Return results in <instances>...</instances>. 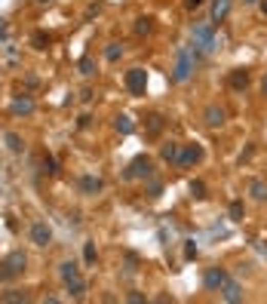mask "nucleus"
Listing matches in <instances>:
<instances>
[{
  "mask_svg": "<svg viewBox=\"0 0 267 304\" xmlns=\"http://www.w3.org/2000/svg\"><path fill=\"white\" fill-rule=\"evenodd\" d=\"M228 12H231V0H212V25L224 22Z\"/></svg>",
  "mask_w": 267,
  "mask_h": 304,
  "instance_id": "15",
  "label": "nucleus"
},
{
  "mask_svg": "<svg viewBox=\"0 0 267 304\" xmlns=\"http://www.w3.org/2000/svg\"><path fill=\"white\" fill-rule=\"evenodd\" d=\"M261 92L267 95V74H264V80H261Z\"/></svg>",
  "mask_w": 267,
  "mask_h": 304,
  "instance_id": "37",
  "label": "nucleus"
},
{
  "mask_svg": "<svg viewBox=\"0 0 267 304\" xmlns=\"http://www.w3.org/2000/svg\"><path fill=\"white\" fill-rule=\"evenodd\" d=\"M249 194H252L255 200H267V185H264V181H258V178H255V181L249 185Z\"/></svg>",
  "mask_w": 267,
  "mask_h": 304,
  "instance_id": "23",
  "label": "nucleus"
},
{
  "mask_svg": "<svg viewBox=\"0 0 267 304\" xmlns=\"http://www.w3.org/2000/svg\"><path fill=\"white\" fill-rule=\"evenodd\" d=\"M191 194H194L197 200H206V185H203L200 178H194V181H191Z\"/></svg>",
  "mask_w": 267,
  "mask_h": 304,
  "instance_id": "29",
  "label": "nucleus"
},
{
  "mask_svg": "<svg viewBox=\"0 0 267 304\" xmlns=\"http://www.w3.org/2000/svg\"><path fill=\"white\" fill-rule=\"evenodd\" d=\"M120 55H123V46H120V43H108V46H105V58H108V62H117Z\"/></svg>",
  "mask_w": 267,
  "mask_h": 304,
  "instance_id": "25",
  "label": "nucleus"
},
{
  "mask_svg": "<svg viewBox=\"0 0 267 304\" xmlns=\"http://www.w3.org/2000/svg\"><path fill=\"white\" fill-rule=\"evenodd\" d=\"M65 286H68V295H71V298H77V301H80V298H86V280H83L80 274H77L74 280H68Z\"/></svg>",
  "mask_w": 267,
  "mask_h": 304,
  "instance_id": "14",
  "label": "nucleus"
},
{
  "mask_svg": "<svg viewBox=\"0 0 267 304\" xmlns=\"http://www.w3.org/2000/svg\"><path fill=\"white\" fill-rule=\"evenodd\" d=\"M43 169H46V175H58V163L52 154H43Z\"/></svg>",
  "mask_w": 267,
  "mask_h": 304,
  "instance_id": "28",
  "label": "nucleus"
},
{
  "mask_svg": "<svg viewBox=\"0 0 267 304\" xmlns=\"http://www.w3.org/2000/svg\"><path fill=\"white\" fill-rule=\"evenodd\" d=\"M31 43H34V49H46L49 46V34L46 31H34L31 34Z\"/></svg>",
  "mask_w": 267,
  "mask_h": 304,
  "instance_id": "24",
  "label": "nucleus"
},
{
  "mask_svg": "<svg viewBox=\"0 0 267 304\" xmlns=\"http://www.w3.org/2000/svg\"><path fill=\"white\" fill-rule=\"evenodd\" d=\"M31 243L40 246V249H46V246L52 243V231L46 228V221H34V225H31Z\"/></svg>",
  "mask_w": 267,
  "mask_h": 304,
  "instance_id": "6",
  "label": "nucleus"
},
{
  "mask_svg": "<svg viewBox=\"0 0 267 304\" xmlns=\"http://www.w3.org/2000/svg\"><path fill=\"white\" fill-rule=\"evenodd\" d=\"M160 194H163V181L151 178V181H148V197H160Z\"/></svg>",
  "mask_w": 267,
  "mask_h": 304,
  "instance_id": "31",
  "label": "nucleus"
},
{
  "mask_svg": "<svg viewBox=\"0 0 267 304\" xmlns=\"http://www.w3.org/2000/svg\"><path fill=\"white\" fill-rule=\"evenodd\" d=\"M191 40H194V52H212L215 49V34H212V25H194L191 28Z\"/></svg>",
  "mask_w": 267,
  "mask_h": 304,
  "instance_id": "3",
  "label": "nucleus"
},
{
  "mask_svg": "<svg viewBox=\"0 0 267 304\" xmlns=\"http://www.w3.org/2000/svg\"><path fill=\"white\" fill-rule=\"evenodd\" d=\"M77 274H80V271H77V265H74V261H61V265H58V277H61V283L74 280Z\"/></svg>",
  "mask_w": 267,
  "mask_h": 304,
  "instance_id": "18",
  "label": "nucleus"
},
{
  "mask_svg": "<svg viewBox=\"0 0 267 304\" xmlns=\"http://www.w3.org/2000/svg\"><path fill=\"white\" fill-rule=\"evenodd\" d=\"M246 3H255V0H246Z\"/></svg>",
  "mask_w": 267,
  "mask_h": 304,
  "instance_id": "39",
  "label": "nucleus"
},
{
  "mask_svg": "<svg viewBox=\"0 0 267 304\" xmlns=\"http://www.w3.org/2000/svg\"><path fill=\"white\" fill-rule=\"evenodd\" d=\"M200 3H203V0H184V9H191V12H194V9H197Z\"/></svg>",
  "mask_w": 267,
  "mask_h": 304,
  "instance_id": "35",
  "label": "nucleus"
},
{
  "mask_svg": "<svg viewBox=\"0 0 267 304\" xmlns=\"http://www.w3.org/2000/svg\"><path fill=\"white\" fill-rule=\"evenodd\" d=\"M89 123H92V117H89V114H83V117H80V120H77V126H80V129H86V126H89Z\"/></svg>",
  "mask_w": 267,
  "mask_h": 304,
  "instance_id": "34",
  "label": "nucleus"
},
{
  "mask_svg": "<svg viewBox=\"0 0 267 304\" xmlns=\"http://www.w3.org/2000/svg\"><path fill=\"white\" fill-rule=\"evenodd\" d=\"M243 212H246V209H243V203H240V200H234V203L228 206V215H231V221H243Z\"/></svg>",
  "mask_w": 267,
  "mask_h": 304,
  "instance_id": "27",
  "label": "nucleus"
},
{
  "mask_svg": "<svg viewBox=\"0 0 267 304\" xmlns=\"http://www.w3.org/2000/svg\"><path fill=\"white\" fill-rule=\"evenodd\" d=\"M126 89L132 95H145V89H148V71L145 68H129L126 71Z\"/></svg>",
  "mask_w": 267,
  "mask_h": 304,
  "instance_id": "5",
  "label": "nucleus"
},
{
  "mask_svg": "<svg viewBox=\"0 0 267 304\" xmlns=\"http://www.w3.org/2000/svg\"><path fill=\"white\" fill-rule=\"evenodd\" d=\"M95 258H98L95 255V243H83V261L86 265H95Z\"/></svg>",
  "mask_w": 267,
  "mask_h": 304,
  "instance_id": "30",
  "label": "nucleus"
},
{
  "mask_svg": "<svg viewBox=\"0 0 267 304\" xmlns=\"http://www.w3.org/2000/svg\"><path fill=\"white\" fill-rule=\"evenodd\" d=\"M261 12L267 15V0H261Z\"/></svg>",
  "mask_w": 267,
  "mask_h": 304,
  "instance_id": "38",
  "label": "nucleus"
},
{
  "mask_svg": "<svg viewBox=\"0 0 267 304\" xmlns=\"http://www.w3.org/2000/svg\"><path fill=\"white\" fill-rule=\"evenodd\" d=\"M6 37V25H3V18H0V40Z\"/></svg>",
  "mask_w": 267,
  "mask_h": 304,
  "instance_id": "36",
  "label": "nucleus"
},
{
  "mask_svg": "<svg viewBox=\"0 0 267 304\" xmlns=\"http://www.w3.org/2000/svg\"><path fill=\"white\" fill-rule=\"evenodd\" d=\"M151 31H154V18H148V15L135 18V34H138V37H145V34H151Z\"/></svg>",
  "mask_w": 267,
  "mask_h": 304,
  "instance_id": "20",
  "label": "nucleus"
},
{
  "mask_svg": "<svg viewBox=\"0 0 267 304\" xmlns=\"http://www.w3.org/2000/svg\"><path fill=\"white\" fill-rule=\"evenodd\" d=\"M25 265H28L25 252H9V255L0 261V283H12L15 277H22V274H25Z\"/></svg>",
  "mask_w": 267,
  "mask_h": 304,
  "instance_id": "1",
  "label": "nucleus"
},
{
  "mask_svg": "<svg viewBox=\"0 0 267 304\" xmlns=\"http://www.w3.org/2000/svg\"><path fill=\"white\" fill-rule=\"evenodd\" d=\"M101 188H105V181H101L98 175H83V178H80V194H86V197L98 194Z\"/></svg>",
  "mask_w": 267,
  "mask_h": 304,
  "instance_id": "13",
  "label": "nucleus"
},
{
  "mask_svg": "<svg viewBox=\"0 0 267 304\" xmlns=\"http://www.w3.org/2000/svg\"><path fill=\"white\" fill-rule=\"evenodd\" d=\"M224 280H228V271H224V268H209L206 277H203V286H206L209 292H221Z\"/></svg>",
  "mask_w": 267,
  "mask_h": 304,
  "instance_id": "7",
  "label": "nucleus"
},
{
  "mask_svg": "<svg viewBox=\"0 0 267 304\" xmlns=\"http://www.w3.org/2000/svg\"><path fill=\"white\" fill-rule=\"evenodd\" d=\"M184 258H197V243H194V240L184 246Z\"/></svg>",
  "mask_w": 267,
  "mask_h": 304,
  "instance_id": "32",
  "label": "nucleus"
},
{
  "mask_svg": "<svg viewBox=\"0 0 267 304\" xmlns=\"http://www.w3.org/2000/svg\"><path fill=\"white\" fill-rule=\"evenodd\" d=\"M0 301L3 304H25L28 301V292H22V289H9V292H3V295H0Z\"/></svg>",
  "mask_w": 267,
  "mask_h": 304,
  "instance_id": "19",
  "label": "nucleus"
},
{
  "mask_svg": "<svg viewBox=\"0 0 267 304\" xmlns=\"http://www.w3.org/2000/svg\"><path fill=\"white\" fill-rule=\"evenodd\" d=\"M154 172V160L148 157V154H138L129 166H126V172H123V178L126 181H132V178H148Z\"/></svg>",
  "mask_w": 267,
  "mask_h": 304,
  "instance_id": "4",
  "label": "nucleus"
},
{
  "mask_svg": "<svg viewBox=\"0 0 267 304\" xmlns=\"http://www.w3.org/2000/svg\"><path fill=\"white\" fill-rule=\"evenodd\" d=\"M6 148H9L12 154H22V151H25V141L18 138V132H6Z\"/></svg>",
  "mask_w": 267,
  "mask_h": 304,
  "instance_id": "22",
  "label": "nucleus"
},
{
  "mask_svg": "<svg viewBox=\"0 0 267 304\" xmlns=\"http://www.w3.org/2000/svg\"><path fill=\"white\" fill-rule=\"evenodd\" d=\"M163 126H166L163 114H151V117H148V123H145V132H148V135H160V132H163Z\"/></svg>",
  "mask_w": 267,
  "mask_h": 304,
  "instance_id": "16",
  "label": "nucleus"
},
{
  "mask_svg": "<svg viewBox=\"0 0 267 304\" xmlns=\"http://www.w3.org/2000/svg\"><path fill=\"white\" fill-rule=\"evenodd\" d=\"M9 111H12L15 117H28V114H34V98L22 92V95H15V98H12V105H9Z\"/></svg>",
  "mask_w": 267,
  "mask_h": 304,
  "instance_id": "9",
  "label": "nucleus"
},
{
  "mask_svg": "<svg viewBox=\"0 0 267 304\" xmlns=\"http://www.w3.org/2000/svg\"><path fill=\"white\" fill-rule=\"evenodd\" d=\"M126 298H129V301H132V304H141V301H145V295H141V292H129Z\"/></svg>",
  "mask_w": 267,
  "mask_h": 304,
  "instance_id": "33",
  "label": "nucleus"
},
{
  "mask_svg": "<svg viewBox=\"0 0 267 304\" xmlns=\"http://www.w3.org/2000/svg\"><path fill=\"white\" fill-rule=\"evenodd\" d=\"M77 68H80V74H83V77H89V74H95V62H92L89 55H83V58L77 62Z\"/></svg>",
  "mask_w": 267,
  "mask_h": 304,
  "instance_id": "26",
  "label": "nucleus"
},
{
  "mask_svg": "<svg viewBox=\"0 0 267 304\" xmlns=\"http://www.w3.org/2000/svg\"><path fill=\"white\" fill-rule=\"evenodd\" d=\"M203 120H206V126H221V123L228 120V111H224L221 105H209V108L203 111Z\"/></svg>",
  "mask_w": 267,
  "mask_h": 304,
  "instance_id": "12",
  "label": "nucleus"
},
{
  "mask_svg": "<svg viewBox=\"0 0 267 304\" xmlns=\"http://www.w3.org/2000/svg\"><path fill=\"white\" fill-rule=\"evenodd\" d=\"M249 80H252V77H249V71H246V68H234V71L228 74V86H231V89H237V92H243V89L249 86Z\"/></svg>",
  "mask_w": 267,
  "mask_h": 304,
  "instance_id": "10",
  "label": "nucleus"
},
{
  "mask_svg": "<svg viewBox=\"0 0 267 304\" xmlns=\"http://www.w3.org/2000/svg\"><path fill=\"white\" fill-rule=\"evenodd\" d=\"M114 126H117V132H120V135H129V132L135 129V123H132V117H126V114H120Z\"/></svg>",
  "mask_w": 267,
  "mask_h": 304,
  "instance_id": "21",
  "label": "nucleus"
},
{
  "mask_svg": "<svg viewBox=\"0 0 267 304\" xmlns=\"http://www.w3.org/2000/svg\"><path fill=\"white\" fill-rule=\"evenodd\" d=\"M221 298L224 301H231V304H237V301H243V286L237 283V280H224V286H221Z\"/></svg>",
  "mask_w": 267,
  "mask_h": 304,
  "instance_id": "11",
  "label": "nucleus"
},
{
  "mask_svg": "<svg viewBox=\"0 0 267 304\" xmlns=\"http://www.w3.org/2000/svg\"><path fill=\"white\" fill-rule=\"evenodd\" d=\"M203 160V148L200 145H181V154H178V166H194Z\"/></svg>",
  "mask_w": 267,
  "mask_h": 304,
  "instance_id": "8",
  "label": "nucleus"
},
{
  "mask_svg": "<svg viewBox=\"0 0 267 304\" xmlns=\"http://www.w3.org/2000/svg\"><path fill=\"white\" fill-rule=\"evenodd\" d=\"M194 58H197L194 49H178V55H175V68H172V80H175V83H184V80L191 77V71H194Z\"/></svg>",
  "mask_w": 267,
  "mask_h": 304,
  "instance_id": "2",
  "label": "nucleus"
},
{
  "mask_svg": "<svg viewBox=\"0 0 267 304\" xmlns=\"http://www.w3.org/2000/svg\"><path fill=\"white\" fill-rule=\"evenodd\" d=\"M178 154H181V145H175V141H166V145L160 148V157H163L166 163H178Z\"/></svg>",
  "mask_w": 267,
  "mask_h": 304,
  "instance_id": "17",
  "label": "nucleus"
},
{
  "mask_svg": "<svg viewBox=\"0 0 267 304\" xmlns=\"http://www.w3.org/2000/svg\"><path fill=\"white\" fill-rule=\"evenodd\" d=\"M40 3H46V0H40Z\"/></svg>",
  "mask_w": 267,
  "mask_h": 304,
  "instance_id": "40",
  "label": "nucleus"
}]
</instances>
